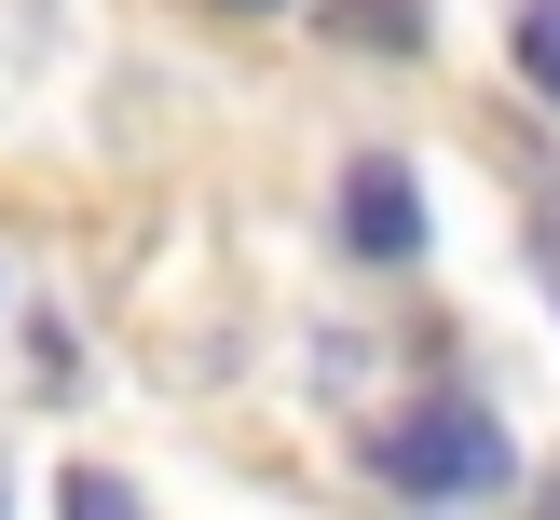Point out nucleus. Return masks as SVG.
<instances>
[{
    "label": "nucleus",
    "mask_w": 560,
    "mask_h": 520,
    "mask_svg": "<svg viewBox=\"0 0 560 520\" xmlns=\"http://www.w3.org/2000/svg\"><path fill=\"white\" fill-rule=\"evenodd\" d=\"M370 465L410 493V507H479V493H506V479H520V438H506V411H492V397L438 383V397H410L397 425L370 438Z\"/></svg>",
    "instance_id": "f257e3e1"
},
{
    "label": "nucleus",
    "mask_w": 560,
    "mask_h": 520,
    "mask_svg": "<svg viewBox=\"0 0 560 520\" xmlns=\"http://www.w3.org/2000/svg\"><path fill=\"white\" fill-rule=\"evenodd\" d=\"M233 14H273V0H233Z\"/></svg>",
    "instance_id": "423d86ee"
},
{
    "label": "nucleus",
    "mask_w": 560,
    "mask_h": 520,
    "mask_svg": "<svg viewBox=\"0 0 560 520\" xmlns=\"http://www.w3.org/2000/svg\"><path fill=\"white\" fill-rule=\"evenodd\" d=\"M520 82L560 109V0H520Z\"/></svg>",
    "instance_id": "20e7f679"
},
{
    "label": "nucleus",
    "mask_w": 560,
    "mask_h": 520,
    "mask_svg": "<svg viewBox=\"0 0 560 520\" xmlns=\"http://www.w3.org/2000/svg\"><path fill=\"white\" fill-rule=\"evenodd\" d=\"M342 246L355 261H410V246H424V178L383 164V151H355L342 164Z\"/></svg>",
    "instance_id": "f03ea898"
},
{
    "label": "nucleus",
    "mask_w": 560,
    "mask_h": 520,
    "mask_svg": "<svg viewBox=\"0 0 560 520\" xmlns=\"http://www.w3.org/2000/svg\"><path fill=\"white\" fill-rule=\"evenodd\" d=\"M55 520H151V507H137L109 465H69V479H55Z\"/></svg>",
    "instance_id": "7ed1b4c3"
},
{
    "label": "nucleus",
    "mask_w": 560,
    "mask_h": 520,
    "mask_svg": "<svg viewBox=\"0 0 560 520\" xmlns=\"http://www.w3.org/2000/svg\"><path fill=\"white\" fill-rule=\"evenodd\" d=\"M328 27H342V42H383V55H410V42H424V14H410V0H342Z\"/></svg>",
    "instance_id": "39448f33"
}]
</instances>
